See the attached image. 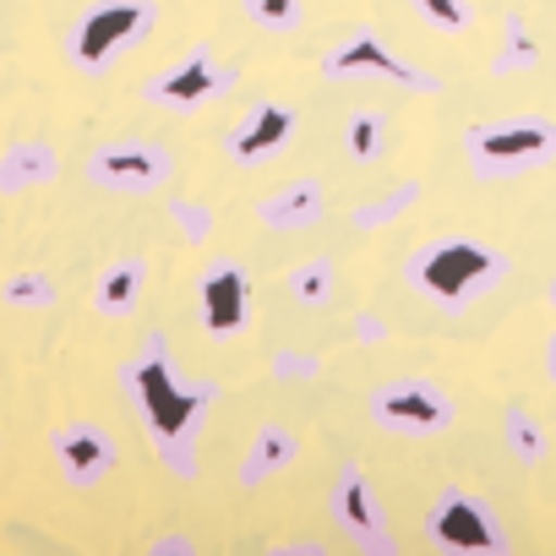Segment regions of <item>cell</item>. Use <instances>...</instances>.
Wrapping results in <instances>:
<instances>
[{"instance_id":"cell-1","label":"cell","mask_w":556,"mask_h":556,"mask_svg":"<svg viewBox=\"0 0 556 556\" xmlns=\"http://www.w3.org/2000/svg\"><path fill=\"white\" fill-rule=\"evenodd\" d=\"M121 388H126V404L142 415L159 458L169 475L191 480L197 475V437H202V415L213 409V382H197V377H180L169 366V350L164 339L153 333L148 350L137 361L121 366Z\"/></svg>"},{"instance_id":"cell-2","label":"cell","mask_w":556,"mask_h":556,"mask_svg":"<svg viewBox=\"0 0 556 556\" xmlns=\"http://www.w3.org/2000/svg\"><path fill=\"white\" fill-rule=\"evenodd\" d=\"M404 278L442 312H464L475 295L496 290L507 278V256L485 240H469V235H442V240H426L415 245V256L404 262Z\"/></svg>"},{"instance_id":"cell-3","label":"cell","mask_w":556,"mask_h":556,"mask_svg":"<svg viewBox=\"0 0 556 556\" xmlns=\"http://www.w3.org/2000/svg\"><path fill=\"white\" fill-rule=\"evenodd\" d=\"M464 153L469 169L480 180H507L523 169H540L556 159V121L545 115H507V121H485L464 131Z\"/></svg>"},{"instance_id":"cell-4","label":"cell","mask_w":556,"mask_h":556,"mask_svg":"<svg viewBox=\"0 0 556 556\" xmlns=\"http://www.w3.org/2000/svg\"><path fill=\"white\" fill-rule=\"evenodd\" d=\"M153 23H159L153 0H93V7L72 23V39H66L72 66H83L93 77L110 72L126 50H137L153 34Z\"/></svg>"},{"instance_id":"cell-5","label":"cell","mask_w":556,"mask_h":556,"mask_svg":"<svg viewBox=\"0 0 556 556\" xmlns=\"http://www.w3.org/2000/svg\"><path fill=\"white\" fill-rule=\"evenodd\" d=\"M426 540L437 551H458V556H507L513 551V540H507L502 518L491 513V502L469 496L464 485H447L426 507Z\"/></svg>"},{"instance_id":"cell-6","label":"cell","mask_w":556,"mask_h":556,"mask_svg":"<svg viewBox=\"0 0 556 556\" xmlns=\"http://www.w3.org/2000/svg\"><path fill=\"white\" fill-rule=\"evenodd\" d=\"M323 77L328 83H399L409 93H437L442 88L437 77H426L420 66H409L377 28H355L344 45H333L323 55Z\"/></svg>"},{"instance_id":"cell-7","label":"cell","mask_w":556,"mask_h":556,"mask_svg":"<svg viewBox=\"0 0 556 556\" xmlns=\"http://www.w3.org/2000/svg\"><path fill=\"white\" fill-rule=\"evenodd\" d=\"M366 409H371V420H377L382 431H393V437H437V431H447L453 415H458L453 399H447L437 382H426V377L382 382Z\"/></svg>"},{"instance_id":"cell-8","label":"cell","mask_w":556,"mask_h":556,"mask_svg":"<svg viewBox=\"0 0 556 556\" xmlns=\"http://www.w3.org/2000/svg\"><path fill=\"white\" fill-rule=\"evenodd\" d=\"M328 507H333V523H339V534H344L350 545H361V551H371V556H388V551H393V529H388L382 496H377V485H371V475H366L361 464H344V469H339Z\"/></svg>"},{"instance_id":"cell-9","label":"cell","mask_w":556,"mask_h":556,"mask_svg":"<svg viewBox=\"0 0 556 556\" xmlns=\"http://www.w3.org/2000/svg\"><path fill=\"white\" fill-rule=\"evenodd\" d=\"M169 169H175V159H169L164 142L131 137V142H110V148H99L88 159V186L121 191V197H142V191H159L169 180Z\"/></svg>"},{"instance_id":"cell-10","label":"cell","mask_w":556,"mask_h":556,"mask_svg":"<svg viewBox=\"0 0 556 556\" xmlns=\"http://www.w3.org/2000/svg\"><path fill=\"white\" fill-rule=\"evenodd\" d=\"M229 88H235L229 66H218L207 50H186L175 66H164V72H153L142 83V99L164 104V110H191V104H207V99H218Z\"/></svg>"},{"instance_id":"cell-11","label":"cell","mask_w":556,"mask_h":556,"mask_svg":"<svg viewBox=\"0 0 556 556\" xmlns=\"http://www.w3.org/2000/svg\"><path fill=\"white\" fill-rule=\"evenodd\" d=\"M197 306H202V328L213 339H235L251 323V273L235 256L207 262L202 285H197Z\"/></svg>"},{"instance_id":"cell-12","label":"cell","mask_w":556,"mask_h":556,"mask_svg":"<svg viewBox=\"0 0 556 556\" xmlns=\"http://www.w3.org/2000/svg\"><path fill=\"white\" fill-rule=\"evenodd\" d=\"M50 447H55V464H61L66 485H77V491L104 485L110 469H115V458H121V453H115V437H110L104 426H93V420H66V426H55Z\"/></svg>"},{"instance_id":"cell-13","label":"cell","mask_w":556,"mask_h":556,"mask_svg":"<svg viewBox=\"0 0 556 556\" xmlns=\"http://www.w3.org/2000/svg\"><path fill=\"white\" fill-rule=\"evenodd\" d=\"M290 137H295V110L278 104V99H262V104H251V110L229 126L224 153H229L240 169H251V164H267Z\"/></svg>"},{"instance_id":"cell-14","label":"cell","mask_w":556,"mask_h":556,"mask_svg":"<svg viewBox=\"0 0 556 556\" xmlns=\"http://www.w3.org/2000/svg\"><path fill=\"white\" fill-rule=\"evenodd\" d=\"M295 453H301V442H295L290 426H273V420L256 426V437H251V447L240 458V485H262L273 475H285L295 464Z\"/></svg>"},{"instance_id":"cell-15","label":"cell","mask_w":556,"mask_h":556,"mask_svg":"<svg viewBox=\"0 0 556 556\" xmlns=\"http://www.w3.org/2000/svg\"><path fill=\"white\" fill-rule=\"evenodd\" d=\"M256 218L267 229H312V224H323V186L317 180H295L285 191H273V197L256 202Z\"/></svg>"},{"instance_id":"cell-16","label":"cell","mask_w":556,"mask_h":556,"mask_svg":"<svg viewBox=\"0 0 556 556\" xmlns=\"http://www.w3.org/2000/svg\"><path fill=\"white\" fill-rule=\"evenodd\" d=\"M142 290H148V262L142 256H121V262L104 267V278L93 285V312L99 317H126V312H137Z\"/></svg>"},{"instance_id":"cell-17","label":"cell","mask_w":556,"mask_h":556,"mask_svg":"<svg viewBox=\"0 0 556 556\" xmlns=\"http://www.w3.org/2000/svg\"><path fill=\"white\" fill-rule=\"evenodd\" d=\"M61 175V153L50 142H17L0 159V191H34Z\"/></svg>"},{"instance_id":"cell-18","label":"cell","mask_w":556,"mask_h":556,"mask_svg":"<svg viewBox=\"0 0 556 556\" xmlns=\"http://www.w3.org/2000/svg\"><path fill=\"white\" fill-rule=\"evenodd\" d=\"M382 148H388V115H382V110H361V115L344 121V153H350V159L371 164Z\"/></svg>"},{"instance_id":"cell-19","label":"cell","mask_w":556,"mask_h":556,"mask_svg":"<svg viewBox=\"0 0 556 556\" xmlns=\"http://www.w3.org/2000/svg\"><path fill=\"white\" fill-rule=\"evenodd\" d=\"M290 295L295 306H328L333 301V262L328 256H312L290 273Z\"/></svg>"},{"instance_id":"cell-20","label":"cell","mask_w":556,"mask_h":556,"mask_svg":"<svg viewBox=\"0 0 556 556\" xmlns=\"http://www.w3.org/2000/svg\"><path fill=\"white\" fill-rule=\"evenodd\" d=\"M507 447H513L523 464H540V458L551 453V442H545V426H540L534 415H523V409H507Z\"/></svg>"},{"instance_id":"cell-21","label":"cell","mask_w":556,"mask_h":556,"mask_svg":"<svg viewBox=\"0 0 556 556\" xmlns=\"http://www.w3.org/2000/svg\"><path fill=\"white\" fill-rule=\"evenodd\" d=\"M7 306H17V312H45V306H55V285L45 273H12L7 278Z\"/></svg>"},{"instance_id":"cell-22","label":"cell","mask_w":556,"mask_h":556,"mask_svg":"<svg viewBox=\"0 0 556 556\" xmlns=\"http://www.w3.org/2000/svg\"><path fill=\"white\" fill-rule=\"evenodd\" d=\"M301 7H306V0H245V17L256 28L290 34V28H301Z\"/></svg>"},{"instance_id":"cell-23","label":"cell","mask_w":556,"mask_h":556,"mask_svg":"<svg viewBox=\"0 0 556 556\" xmlns=\"http://www.w3.org/2000/svg\"><path fill=\"white\" fill-rule=\"evenodd\" d=\"M409 202H420V180H404L399 191H388L382 202H371L366 213H355V229H377V224H388V218H399Z\"/></svg>"},{"instance_id":"cell-24","label":"cell","mask_w":556,"mask_h":556,"mask_svg":"<svg viewBox=\"0 0 556 556\" xmlns=\"http://www.w3.org/2000/svg\"><path fill=\"white\" fill-rule=\"evenodd\" d=\"M409 7H415L431 28H442V34H464V28H469V7H464V0H409Z\"/></svg>"},{"instance_id":"cell-25","label":"cell","mask_w":556,"mask_h":556,"mask_svg":"<svg viewBox=\"0 0 556 556\" xmlns=\"http://www.w3.org/2000/svg\"><path fill=\"white\" fill-rule=\"evenodd\" d=\"M534 61H540L534 39L523 34V23H518V17H507V50L496 55V72H513V66H534Z\"/></svg>"},{"instance_id":"cell-26","label":"cell","mask_w":556,"mask_h":556,"mask_svg":"<svg viewBox=\"0 0 556 556\" xmlns=\"http://www.w3.org/2000/svg\"><path fill=\"white\" fill-rule=\"evenodd\" d=\"M175 224H186V235H191V240H202V235H207V218L197 213V202H175Z\"/></svg>"},{"instance_id":"cell-27","label":"cell","mask_w":556,"mask_h":556,"mask_svg":"<svg viewBox=\"0 0 556 556\" xmlns=\"http://www.w3.org/2000/svg\"><path fill=\"white\" fill-rule=\"evenodd\" d=\"M153 551H191V540L186 534H164V540H153Z\"/></svg>"},{"instance_id":"cell-28","label":"cell","mask_w":556,"mask_h":556,"mask_svg":"<svg viewBox=\"0 0 556 556\" xmlns=\"http://www.w3.org/2000/svg\"><path fill=\"white\" fill-rule=\"evenodd\" d=\"M545 371H551V382H556V333H551V344H545Z\"/></svg>"},{"instance_id":"cell-29","label":"cell","mask_w":556,"mask_h":556,"mask_svg":"<svg viewBox=\"0 0 556 556\" xmlns=\"http://www.w3.org/2000/svg\"><path fill=\"white\" fill-rule=\"evenodd\" d=\"M551 306H556V285H551Z\"/></svg>"},{"instance_id":"cell-30","label":"cell","mask_w":556,"mask_h":556,"mask_svg":"<svg viewBox=\"0 0 556 556\" xmlns=\"http://www.w3.org/2000/svg\"><path fill=\"white\" fill-rule=\"evenodd\" d=\"M0 453H7V437H0Z\"/></svg>"}]
</instances>
